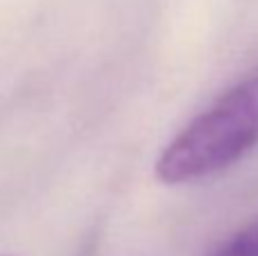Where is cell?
<instances>
[{
    "label": "cell",
    "instance_id": "1",
    "mask_svg": "<svg viewBox=\"0 0 258 256\" xmlns=\"http://www.w3.org/2000/svg\"><path fill=\"white\" fill-rule=\"evenodd\" d=\"M258 145V68L192 118L156 159V179L188 184L227 170Z\"/></svg>",
    "mask_w": 258,
    "mask_h": 256
},
{
    "label": "cell",
    "instance_id": "2",
    "mask_svg": "<svg viewBox=\"0 0 258 256\" xmlns=\"http://www.w3.org/2000/svg\"><path fill=\"white\" fill-rule=\"evenodd\" d=\"M213 256H258V218L220 245Z\"/></svg>",
    "mask_w": 258,
    "mask_h": 256
}]
</instances>
